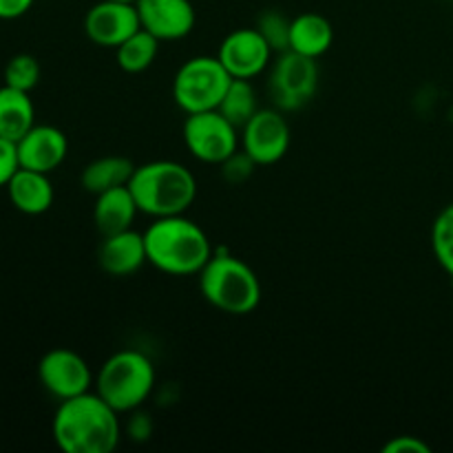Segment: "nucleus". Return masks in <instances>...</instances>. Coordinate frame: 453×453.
<instances>
[{
  "instance_id": "1",
  "label": "nucleus",
  "mask_w": 453,
  "mask_h": 453,
  "mask_svg": "<svg viewBox=\"0 0 453 453\" xmlns=\"http://www.w3.org/2000/svg\"><path fill=\"white\" fill-rule=\"evenodd\" d=\"M51 434L65 453H113L122 441L119 411L97 392H84L60 401Z\"/></svg>"
},
{
  "instance_id": "2",
  "label": "nucleus",
  "mask_w": 453,
  "mask_h": 453,
  "mask_svg": "<svg viewBox=\"0 0 453 453\" xmlns=\"http://www.w3.org/2000/svg\"><path fill=\"white\" fill-rule=\"evenodd\" d=\"M144 243L149 264L171 277L199 274L215 252L206 230L184 215L153 219L144 230Z\"/></svg>"
},
{
  "instance_id": "3",
  "label": "nucleus",
  "mask_w": 453,
  "mask_h": 453,
  "mask_svg": "<svg viewBox=\"0 0 453 453\" xmlns=\"http://www.w3.org/2000/svg\"><path fill=\"white\" fill-rule=\"evenodd\" d=\"M128 188L140 212L153 219L184 215L197 199L193 171L173 159H155L135 166Z\"/></svg>"
},
{
  "instance_id": "4",
  "label": "nucleus",
  "mask_w": 453,
  "mask_h": 453,
  "mask_svg": "<svg viewBox=\"0 0 453 453\" xmlns=\"http://www.w3.org/2000/svg\"><path fill=\"white\" fill-rule=\"evenodd\" d=\"M199 292L219 312L246 317L261 303V281L246 261L230 252H212L199 273Z\"/></svg>"
},
{
  "instance_id": "5",
  "label": "nucleus",
  "mask_w": 453,
  "mask_h": 453,
  "mask_svg": "<svg viewBox=\"0 0 453 453\" xmlns=\"http://www.w3.org/2000/svg\"><path fill=\"white\" fill-rule=\"evenodd\" d=\"M155 365L140 349L111 354L96 374V392L119 414L140 410L155 389Z\"/></svg>"
},
{
  "instance_id": "6",
  "label": "nucleus",
  "mask_w": 453,
  "mask_h": 453,
  "mask_svg": "<svg viewBox=\"0 0 453 453\" xmlns=\"http://www.w3.org/2000/svg\"><path fill=\"white\" fill-rule=\"evenodd\" d=\"M233 75L217 56H195L173 78V100L186 115L215 111L228 91Z\"/></svg>"
},
{
  "instance_id": "7",
  "label": "nucleus",
  "mask_w": 453,
  "mask_h": 453,
  "mask_svg": "<svg viewBox=\"0 0 453 453\" xmlns=\"http://www.w3.org/2000/svg\"><path fill=\"white\" fill-rule=\"evenodd\" d=\"M319 88V65L314 58L295 51H283L274 60L268 78V93L273 106L283 113L303 109Z\"/></svg>"
},
{
  "instance_id": "8",
  "label": "nucleus",
  "mask_w": 453,
  "mask_h": 453,
  "mask_svg": "<svg viewBox=\"0 0 453 453\" xmlns=\"http://www.w3.org/2000/svg\"><path fill=\"white\" fill-rule=\"evenodd\" d=\"M181 137L195 159L203 164H224L242 144V131L219 111H202L186 115Z\"/></svg>"
},
{
  "instance_id": "9",
  "label": "nucleus",
  "mask_w": 453,
  "mask_h": 453,
  "mask_svg": "<svg viewBox=\"0 0 453 453\" xmlns=\"http://www.w3.org/2000/svg\"><path fill=\"white\" fill-rule=\"evenodd\" d=\"M38 380L47 389V394H51L58 401L91 392L96 385V376L88 363L69 348H53L40 358Z\"/></svg>"
},
{
  "instance_id": "10",
  "label": "nucleus",
  "mask_w": 453,
  "mask_h": 453,
  "mask_svg": "<svg viewBox=\"0 0 453 453\" xmlns=\"http://www.w3.org/2000/svg\"><path fill=\"white\" fill-rule=\"evenodd\" d=\"M290 124L277 106L259 109L242 128V149L257 166H273L286 157L290 149Z\"/></svg>"
},
{
  "instance_id": "11",
  "label": "nucleus",
  "mask_w": 453,
  "mask_h": 453,
  "mask_svg": "<svg viewBox=\"0 0 453 453\" xmlns=\"http://www.w3.org/2000/svg\"><path fill=\"white\" fill-rule=\"evenodd\" d=\"M273 53L274 51L265 42L264 35L259 34V29L250 27V29L230 31L221 40L217 58L233 78L252 80L268 69Z\"/></svg>"
},
{
  "instance_id": "12",
  "label": "nucleus",
  "mask_w": 453,
  "mask_h": 453,
  "mask_svg": "<svg viewBox=\"0 0 453 453\" xmlns=\"http://www.w3.org/2000/svg\"><path fill=\"white\" fill-rule=\"evenodd\" d=\"M140 29V13L135 3L100 0L84 16V34L97 47L118 49L124 40Z\"/></svg>"
},
{
  "instance_id": "13",
  "label": "nucleus",
  "mask_w": 453,
  "mask_h": 453,
  "mask_svg": "<svg viewBox=\"0 0 453 453\" xmlns=\"http://www.w3.org/2000/svg\"><path fill=\"white\" fill-rule=\"evenodd\" d=\"M140 25L159 42L181 40L195 29L197 13L190 0H137Z\"/></svg>"
},
{
  "instance_id": "14",
  "label": "nucleus",
  "mask_w": 453,
  "mask_h": 453,
  "mask_svg": "<svg viewBox=\"0 0 453 453\" xmlns=\"http://www.w3.org/2000/svg\"><path fill=\"white\" fill-rule=\"evenodd\" d=\"M20 168L38 173H53L69 153V140L65 133L51 124H34L20 140L16 142Z\"/></svg>"
},
{
  "instance_id": "15",
  "label": "nucleus",
  "mask_w": 453,
  "mask_h": 453,
  "mask_svg": "<svg viewBox=\"0 0 453 453\" xmlns=\"http://www.w3.org/2000/svg\"><path fill=\"white\" fill-rule=\"evenodd\" d=\"M144 264H149L144 233H135L133 228H128L124 233L102 237L100 248H97V265L106 274L131 277Z\"/></svg>"
},
{
  "instance_id": "16",
  "label": "nucleus",
  "mask_w": 453,
  "mask_h": 453,
  "mask_svg": "<svg viewBox=\"0 0 453 453\" xmlns=\"http://www.w3.org/2000/svg\"><path fill=\"white\" fill-rule=\"evenodd\" d=\"M4 188H7L12 206L29 217L44 215L53 206V197H56L47 173L29 171V168H18Z\"/></svg>"
},
{
  "instance_id": "17",
  "label": "nucleus",
  "mask_w": 453,
  "mask_h": 453,
  "mask_svg": "<svg viewBox=\"0 0 453 453\" xmlns=\"http://www.w3.org/2000/svg\"><path fill=\"white\" fill-rule=\"evenodd\" d=\"M137 212H140V208H137L131 188L118 186V188L96 195L93 224H96L100 237H109V234H118L133 228Z\"/></svg>"
},
{
  "instance_id": "18",
  "label": "nucleus",
  "mask_w": 453,
  "mask_h": 453,
  "mask_svg": "<svg viewBox=\"0 0 453 453\" xmlns=\"http://www.w3.org/2000/svg\"><path fill=\"white\" fill-rule=\"evenodd\" d=\"M332 42H334V27L326 16L308 12L292 18L290 51L319 60L330 51Z\"/></svg>"
},
{
  "instance_id": "19",
  "label": "nucleus",
  "mask_w": 453,
  "mask_h": 453,
  "mask_svg": "<svg viewBox=\"0 0 453 453\" xmlns=\"http://www.w3.org/2000/svg\"><path fill=\"white\" fill-rule=\"evenodd\" d=\"M35 124V106L27 91L0 87V137L18 142Z\"/></svg>"
},
{
  "instance_id": "20",
  "label": "nucleus",
  "mask_w": 453,
  "mask_h": 453,
  "mask_svg": "<svg viewBox=\"0 0 453 453\" xmlns=\"http://www.w3.org/2000/svg\"><path fill=\"white\" fill-rule=\"evenodd\" d=\"M135 164L122 155H104V157L93 159L91 164L82 168L80 184L87 193L100 195L104 190L118 188V186H128Z\"/></svg>"
},
{
  "instance_id": "21",
  "label": "nucleus",
  "mask_w": 453,
  "mask_h": 453,
  "mask_svg": "<svg viewBox=\"0 0 453 453\" xmlns=\"http://www.w3.org/2000/svg\"><path fill=\"white\" fill-rule=\"evenodd\" d=\"M159 53V40L146 29L135 31L131 38L124 40L118 49H115V58H118L119 69L127 73H144L150 69Z\"/></svg>"
},
{
  "instance_id": "22",
  "label": "nucleus",
  "mask_w": 453,
  "mask_h": 453,
  "mask_svg": "<svg viewBox=\"0 0 453 453\" xmlns=\"http://www.w3.org/2000/svg\"><path fill=\"white\" fill-rule=\"evenodd\" d=\"M259 109H261L259 97H257V91L255 87H252L250 80H237V78H233L224 100H221L219 106H217V111H219L224 118H228L239 131L250 122V118Z\"/></svg>"
},
{
  "instance_id": "23",
  "label": "nucleus",
  "mask_w": 453,
  "mask_h": 453,
  "mask_svg": "<svg viewBox=\"0 0 453 453\" xmlns=\"http://www.w3.org/2000/svg\"><path fill=\"white\" fill-rule=\"evenodd\" d=\"M432 252L438 265L453 279V202L447 203L434 219Z\"/></svg>"
},
{
  "instance_id": "24",
  "label": "nucleus",
  "mask_w": 453,
  "mask_h": 453,
  "mask_svg": "<svg viewBox=\"0 0 453 453\" xmlns=\"http://www.w3.org/2000/svg\"><path fill=\"white\" fill-rule=\"evenodd\" d=\"M40 75H42V71H40L38 58H34L31 53H18L4 65L3 78L7 87L31 93L38 87Z\"/></svg>"
},
{
  "instance_id": "25",
  "label": "nucleus",
  "mask_w": 453,
  "mask_h": 453,
  "mask_svg": "<svg viewBox=\"0 0 453 453\" xmlns=\"http://www.w3.org/2000/svg\"><path fill=\"white\" fill-rule=\"evenodd\" d=\"M290 25L292 20L286 13L277 12V9H268V12L259 13L255 27L274 53H283L290 51Z\"/></svg>"
},
{
  "instance_id": "26",
  "label": "nucleus",
  "mask_w": 453,
  "mask_h": 453,
  "mask_svg": "<svg viewBox=\"0 0 453 453\" xmlns=\"http://www.w3.org/2000/svg\"><path fill=\"white\" fill-rule=\"evenodd\" d=\"M219 168H221V177H224L228 184H243V181H248L252 177V173H255L257 168V162L246 153V150L239 149L237 153L230 155L224 164H219Z\"/></svg>"
},
{
  "instance_id": "27",
  "label": "nucleus",
  "mask_w": 453,
  "mask_h": 453,
  "mask_svg": "<svg viewBox=\"0 0 453 453\" xmlns=\"http://www.w3.org/2000/svg\"><path fill=\"white\" fill-rule=\"evenodd\" d=\"M18 168H20V162H18L16 142L0 137V188L9 184Z\"/></svg>"
},
{
  "instance_id": "28",
  "label": "nucleus",
  "mask_w": 453,
  "mask_h": 453,
  "mask_svg": "<svg viewBox=\"0 0 453 453\" xmlns=\"http://www.w3.org/2000/svg\"><path fill=\"white\" fill-rule=\"evenodd\" d=\"M150 434H153V418L142 410L131 411V418L127 423V436L133 442H146Z\"/></svg>"
},
{
  "instance_id": "29",
  "label": "nucleus",
  "mask_w": 453,
  "mask_h": 453,
  "mask_svg": "<svg viewBox=\"0 0 453 453\" xmlns=\"http://www.w3.org/2000/svg\"><path fill=\"white\" fill-rule=\"evenodd\" d=\"M383 453H432V447L416 436H396L385 442Z\"/></svg>"
},
{
  "instance_id": "30",
  "label": "nucleus",
  "mask_w": 453,
  "mask_h": 453,
  "mask_svg": "<svg viewBox=\"0 0 453 453\" xmlns=\"http://www.w3.org/2000/svg\"><path fill=\"white\" fill-rule=\"evenodd\" d=\"M35 0H0V20H16L25 16Z\"/></svg>"
},
{
  "instance_id": "31",
  "label": "nucleus",
  "mask_w": 453,
  "mask_h": 453,
  "mask_svg": "<svg viewBox=\"0 0 453 453\" xmlns=\"http://www.w3.org/2000/svg\"><path fill=\"white\" fill-rule=\"evenodd\" d=\"M119 3H137V0H119Z\"/></svg>"
}]
</instances>
